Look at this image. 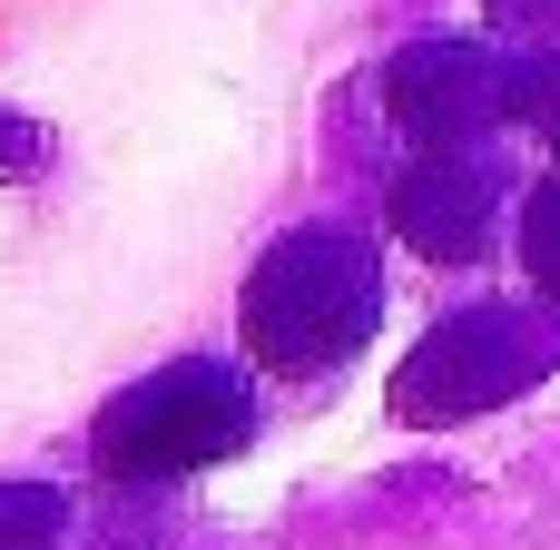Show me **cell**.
<instances>
[{
    "instance_id": "cell-8",
    "label": "cell",
    "mask_w": 560,
    "mask_h": 550,
    "mask_svg": "<svg viewBox=\"0 0 560 550\" xmlns=\"http://www.w3.org/2000/svg\"><path fill=\"white\" fill-rule=\"evenodd\" d=\"M512 108H522V118H532V128H541V138L560 148V49H541V59L522 69V89H512Z\"/></svg>"
},
{
    "instance_id": "cell-2",
    "label": "cell",
    "mask_w": 560,
    "mask_h": 550,
    "mask_svg": "<svg viewBox=\"0 0 560 550\" xmlns=\"http://www.w3.org/2000/svg\"><path fill=\"white\" fill-rule=\"evenodd\" d=\"M246 443H256V394L217 354L158 364L148 384L108 394L98 423H89V463L108 482H187V472H207V463H226Z\"/></svg>"
},
{
    "instance_id": "cell-3",
    "label": "cell",
    "mask_w": 560,
    "mask_h": 550,
    "mask_svg": "<svg viewBox=\"0 0 560 550\" xmlns=\"http://www.w3.org/2000/svg\"><path fill=\"white\" fill-rule=\"evenodd\" d=\"M551 354H560V315H532V305H472V315L433 325L423 354L394 374V413H404V423L482 413V403L522 394L532 374H551Z\"/></svg>"
},
{
    "instance_id": "cell-6",
    "label": "cell",
    "mask_w": 560,
    "mask_h": 550,
    "mask_svg": "<svg viewBox=\"0 0 560 550\" xmlns=\"http://www.w3.org/2000/svg\"><path fill=\"white\" fill-rule=\"evenodd\" d=\"M59 541H69V492L0 482V550H59Z\"/></svg>"
},
{
    "instance_id": "cell-7",
    "label": "cell",
    "mask_w": 560,
    "mask_h": 550,
    "mask_svg": "<svg viewBox=\"0 0 560 550\" xmlns=\"http://www.w3.org/2000/svg\"><path fill=\"white\" fill-rule=\"evenodd\" d=\"M522 266H532V285L560 305V177H541L532 207H522Z\"/></svg>"
},
{
    "instance_id": "cell-4",
    "label": "cell",
    "mask_w": 560,
    "mask_h": 550,
    "mask_svg": "<svg viewBox=\"0 0 560 550\" xmlns=\"http://www.w3.org/2000/svg\"><path fill=\"white\" fill-rule=\"evenodd\" d=\"M522 69L482 39H413L394 69H384V98H394V128L423 138V157H463V138H482L502 108H512Z\"/></svg>"
},
{
    "instance_id": "cell-5",
    "label": "cell",
    "mask_w": 560,
    "mask_h": 550,
    "mask_svg": "<svg viewBox=\"0 0 560 550\" xmlns=\"http://www.w3.org/2000/svg\"><path fill=\"white\" fill-rule=\"evenodd\" d=\"M492 217H502V177L482 157H423L394 187V236L423 246V256H443V266H472L482 236H492Z\"/></svg>"
},
{
    "instance_id": "cell-9",
    "label": "cell",
    "mask_w": 560,
    "mask_h": 550,
    "mask_svg": "<svg viewBox=\"0 0 560 550\" xmlns=\"http://www.w3.org/2000/svg\"><path fill=\"white\" fill-rule=\"evenodd\" d=\"M39 157H49V138H39V128H10V118H0V167H39Z\"/></svg>"
},
{
    "instance_id": "cell-1",
    "label": "cell",
    "mask_w": 560,
    "mask_h": 550,
    "mask_svg": "<svg viewBox=\"0 0 560 550\" xmlns=\"http://www.w3.org/2000/svg\"><path fill=\"white\" fill-rule=\"evenodd\" d=\"M374 325H384V256L354 226H285L236 295L246 354L285 384H315V374L354 364L374 344Z\"/></svg>"
}]
</instances>
